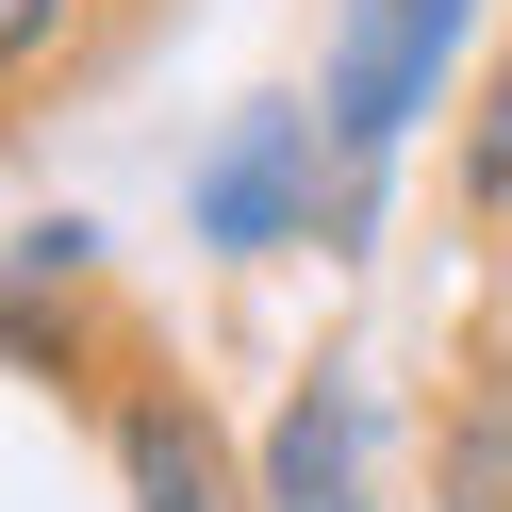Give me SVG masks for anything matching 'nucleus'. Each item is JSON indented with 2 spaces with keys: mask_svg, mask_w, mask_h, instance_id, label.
I'll list each match as a JSON object with an SVG mask.
<instances>
[{
  "mask_svg": "<svg viewBox=\"0 0 512 512\" xmlns=\"http://www.w3.org/2000/svg\"><path fill=\"white\" fill-rule=\"evenodd\" d=\"M479 0H331V50H314V116H331V182L364 199L413 149V116L446 100V50H463Z\"/></svg>",
  "mask_w": 512,
  "mask_h": 512,
  "instance_id": "obj_1",
  "label": "nucleus"
},
{
  "mask_svg": "<svg viewBox=\"0 0 512 512\" xmlns=\"http://www.w3.org/2000/svg\"><path fill=\"white\" fill-rule=\"evenodd\" d=\"M314 182H331V116L314 100H248L215 133V166L182 182V215H199V248H281L314 215Z\"/></svg>",
  "mask_w": 512,
  "mask_h": 512,
  "instance_id": "obj_2",
  "label": "nucleus"
},
{
  "mask_svg": "<svg viewBox=\"0 0 512 512\" xmlns=\"http://www.w3.org/2000/svg\"><path fill=\"white\" fill-rule=\"evenodd\" d=\"M265 512H364V380H298L265 430Z\"/></svg>",
  "mask_w": 512,
  "mask_h": 512,
  "instance_id": "obj_3",
  "label": "nucleus"
},
{
  "mask_svg": "<svg viewBox=\"0 0 512 512\" xmlns=\"http://www.w3.org/2000/svg\"><path fill=\"white\" fill-rule=\"evenodd\" d=\"M116 479H133V512H248L199 397H133V413H116Z\"/></svg>",
  "mask_w": 512,
  "mask_h": 512,
  "instance_id": "obj_4",
  "label": "nucleus"
},
{
  "mask_svg": "<svg viewBox=\"0 0 512 512\" xmlns=\"http://www.w3.org/2000/svg\"><path fill=\"white\" fill-rule=\"evenodd\" d=\"M446 512H512V364H479L446 413Z\"/></svg>",
  "mask_w": 512,
  "mask_h": 512,
  "instance_id": "obj_5",
  "label": "nucleus"
},
{
  "mask_svg": "<svg viewBox=\"0 0 512 512\" xmlns=\"http://www.w3.org/2000/svg\"><path fill=\"white\" fill-rule=\"evenodd\" d=\"M463 199H496V215H512V67L479 83V116H463Z\"/></svg>",
  "mask_w": 512,
  "mask_h": 512,
  "instance_id": "obj_6",
  "label": "nucleus"
},
{
  "mask_svg": "<svg viewBox=\"0 0 512 512\" xmlns=\"http://www.w3.org/2000/svg\"><path fill=\"white\" fill-rule=\"evenodd\" d=\"M67 34H83V0H0V83H17V67H50Z\"/></svg>",
  "mask_w": 512,
  "mask_h": 512,
  "instance_id": "obj_7",
  "label": "nucleus"
}]
</instances>
